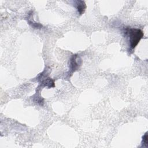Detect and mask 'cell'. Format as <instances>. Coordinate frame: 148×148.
<instances>
[{"label": "cell", "mask_w": 148, "mask_h": 148, "mask_svg": "<svg viewBox=\"0 0 148 148\" xmlns=\"http://www.w3.org/2000/svg\"><path fill=\"white\" fill-rule=\"evenodd\" d=\"M82 64V59L77 54L73 55L70 61V73L76 71Z\"/></svg>", "instance_id": "2"}, {"label": "cell", "mask_w": 148, "mask_h": 148, "mask_svg": "<svg viewBox=\"0 0 148 148\" xmlns=\"http://www.w3.org/2000/svg\"><path fill=\"white\" fill-rule=\"evenodd\" d=\"M125 34L129 38L130 46L131 49H135L143 36V31L138 28H127L125 29Z\"/></svg>", "instance_id": "1"}, {"label": "cell", "mask_w": 148, "mask_h": 148, "mask_svg": "<svg viewBox=\"0 0 148 148\" xmlns=\"http://www.w3.org/2000/svg\"><path fill=\"white\" fill-rule=\"evenodd\" d=\"M75 6L80 14H82L86 8V5L83 1H75Z\"/></svg>", "instance_id": "3"}, {"label": "cell", "mask_w": 148, "mask_h": 148, "mask_svg": "<svg viewBox=\"0 0 148 148\" xmlns=\"http://www.w3.org/2000/svg\"><path fill=\"white\" fill-rule=\"evenodd\" d=\"M142 145L144 147H147V132H146L143 136Z\"/></svg>", "instance_id": "4"}]
</instances>
